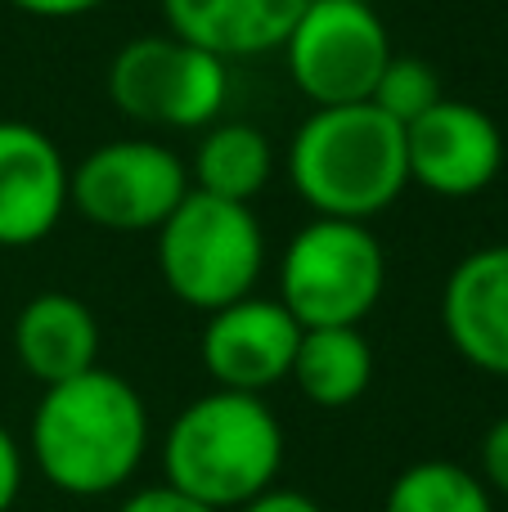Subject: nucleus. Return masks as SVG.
Here are the masks:
<instances>
[{"mask_svg":"<svg viewBox=\"0 0 508 512\" xmlns=\"http://www.w3.org/2000/svg\"><path fill=\"white\" fill-rule=\"evenodd\" d=\"M275 176V144L252 122H212L194 144L189 185L198 194L252 203Z\"/></svg>","mask_w":508,"mask_h":512,"instance_id":"nucleus-16","label":"nucleus"},{"mask_svg":"<svg viewBox=\"0 0 508 512\" xmlns=\"http://www.w3.org/2000/svg\"><path fill=\"white\" fill-rule=\"evenodd\" d=\"M72 167L32 122H0V248H32L59 230L68 212Z\"/></svg>","mask_w":508,"mask_h":512,"instance_id":"nucleus-11","label":"nucleus"},{"mask_svg":"<svg viewBox=\"0 0 508 512\" xmlns=\"http://www.w3.org/2000/svg\"><path fill=\"white\" fill-rule=\"evenodd\" d=\"M302 342V324L288 315L279 297H248L212 310L198 337V360L212 387L266 396L270 387L288 382L293 355Z\"/></svg>","mask_w":508,"mask_h":512,"instance_id":"nucleus-10","label":"nucleus"},{"mask_svg":"<svg viewBox=\"0 0 508 512\" xmlns=\"http://www.w3.org/2000/svg\"><path fill=\"white\" fill-rule=\"evenodd\" d=\"M441 328L464 364L508 378V243L468 252L441 288Z\"/></svg>","mask_w":508,"mask_h":512,"instance_id":"nucleus-12","label":"nucleus"},{"mask_svg":"<svg viewBox=\"0 0 508 512\" xmlns=\"http://www.w3.org/2000/svg\"><path fill=\"white\" fill-rule=\"evenodd\" d=\"M405 167L437 198H477L504 171V131L482 104L441 95L405 126Z\"/></svg>","mask_w":508,"mask_h":512,"instance_id":"nucleus-9","label":"nucleus"},{"mask_svg":"<svg viewBox=\"0 0 508 512\" xmlns=\"http://www.w3.org/2000/svg\"><path fill=\"white\" fill-rule=\"evenodd\" d=\"M158 274L189 310H212L257 292L266 270V230L252 203H230L189 189L180 207L153 230Z\"/></svg>","mask_w":508,"mask_h":512,"instance_id":"nucleus-4","label":"nucleus"},{"mask_svg":"<svg viewBox=\"0 0 508 512\" xmlns=\"http://www.w3.org/2000/svg\"><path fill=\"white\" fill-rule=\"evenodd\" d=\"M27 450L54 490L104 499L126 490L149 454V409L122 373L95 369L45 387L36 400Z\"/></svg>","mask_w":508,"mask_h":512,"instance_id":"nucleus-1","label":"nucleus"},{"mask_svg":"<svg viewBox=\"0 0 508 512\" xmlns=\"http://www.w3.org/2000/svg\"><path fill=\"white\" fill-rule=\"evenodd\" d=\"M387 288V252L365 221H306L279 252V292L302 328H360Z\"/></svg>","mask_w":508,"mask_h":512,"instance_id":"nucleus-5","label":"nucleus"},{"mask_svg":"<svg viewBox=\"0 0 508 512\" xmlns=\"http://www.w3.org/2000/svg\"><path fill=\"white\" fill-rule=\"evenodd\" d=\"M108 99L135 126L207 131L230 99V72L212 50L171 32L131 36L108 59Z\"/></svg>","mask_w":508,"mask_h":512,"instance_id":"nucleus-6","label":"nucleus"},{"mask_svg":"<svg viewBox=\"0 0 508 512\" xmlns=\"http://www.w3.org/2000/svg\"><path fill=\"white\" fill-rule=\"evenodd\" d=\"M14 355L41 387L68 382L99 364V319L72 292H36L14 319Z\"/></svg>","mask_w":508,"mask_h":512,"instance_id":"nucleus-14","label":"nucleus"},{"mask_svg":"<svg viewBox=\"0 0 508 512\" xmlns=\"http://www.w3.org/2000/svg\"><path fill=\"white\" fill-rule=\"evenodd\" d=\"M351 5H378V0H351Z\"/></svg>","mask_w":508,"mask_h":512,"instance_id":"nucleus-24","label":"nucleus"},{"mask_svg":"<svg viewBox=\"0 0 508 512\" xmlns=\"http://www.w3.org/2000/svg\"><path fill=\"white\" fill-rule=\"evenodd\" d=\"M392 54L378 5L351 0H311L284 41L288 77L315 108L369 104Z\"/></svg>","mask_w":508,"mask_h":512,"instance_id":"nucleus-8","label":"nucleus"},{"mask_svg":"<svg viewBox=\"0 0 508 512\" xmlns=\"http://www.w3.org/2000/svg\"><path fill=\"white\" fill-rule=\"evenodd\" d=\"M306 5L311 0H162V18L171 36L203 45L230 63L284 50Z\"/></svg>","mask_w":508,"mask_h":512,"instance_id":"nucleus-13","label":"nucleus"},{"mask_svg":"<svg viewBox=\"0 0 508 512\" xmlns=\"http://www.w3.org/2000/svg\"><path fill=\"white\" fill-rule=\"evenodd\" d=\"M284 468V423L266 396L212 387L189 400L162 436V481L216 512L270 490Z\"/></svg>","mask_w":508,"mask_h":512,"instance_id":"nucleus-2","label":"nucleus"},{"mask_svg":"<svg viewBox=\"0 0 508 512\" xmlns=\"http://www.w3.org/2000/svg\"><path fill=\"white\" fill-rule=\"evenodd\" d=\"M23 477H27V454L18 445V436L0 423V512H9L23 495Z\"/></svg>","mask_w":508,"mask_h":512,"instance_id":"nucleus-21","label":"nucleus"},{"mask_svg":"<svg viewBox=\"0 0 508 512\" xmlns=\"http://www.w3.org/2000/svg\"><path fill=\"white\" fill-rule=\"evenodd\" d=\"M288 185L315 216L374 221L410 189L405 126L374 104L315 108L288 140Z\"/></svg>","mask_w":508,"mask_h":512,"instance_id":"nucleus-3","label":"nucleus"},{"mask_svg":"<svg viewBox=\"0 0 508 512\" xmlns=\"http://www.w3.org/2000/svg\"><path fill=\"white\" fill-rule=\"evenodd\" d=\"M189 162L162 140H104L72 167L68 203L95 230L153 234L189 194Z\"/></svg>","mask_w":508,"mask_h":512,"instance_id":"nucleus-7","label":"nucleus"},{"mask_svg":"<svg viewBox=\"0 0 508 512\" xmlns=\"http://www.w3.org/2000/svg\"><path fill=\"white\" fill-rule=\"evenodd\" d=\"M288 382L315 409H351L374 382V346L360 328H302Z\"/></svg>","mask_w":508,"mask_h":512,"instance_id":"nucleus-15","label":"nucleus"},{"mask_svg":"<svg viewBox=\"0 0 508 512\" xmlns=\"http://www.w3.org/2000/svg\"><path fill=\"white\" fill-rule=\"evenodd\" d=\"M441 95H446V90H441V77L428 59H419V54H392L374 86V95H369V104H374L378 113H387L392 122L410 126L414 117L428 113Z\"/></svg>","mask_w":508,"mask_h":512,"instance_id":"nucleus-18","label":"nucleus"},{"mask_svg":"<svg viewBox=\"0 0 508 512\" xmlns=\"http://www.w3.org/2000/svg\"><path fill=\"white\" fill-rule=\"evenodd\" d=\"M383 512H495V495L455 459H423L396 472Z\"/></svg>","mask_w":508,"mask_h":512,"instance_id":"nucleus-17","label":"nucleus"},{"mask_svg":"<svg viewBox=\"0 0 508 512\" xmlns=\"http://www.w3.org/2000/svg\"><path fill=\"white\" fill-rule=\"evenodd\" d=\"M234 512H324V508H320V499H311L306 490L270 486V490H261L257 499H248V504L234 508Z\"/></svg>","mask_w":508,"mask_h":512,"instance_id":"nucleus-22","label":"nucleus"},{"mask_svg":"<svg viewBox=\"0 0 508 512\" xmlns=\"http://www.w3.org/2000/svg\"><path fill=\"white\" fill-rule=\"evenodd\" d=\"M117 512H216L207 504H198V499L180 495L176 486H167V481H158V486H144L135 490V495H126Z\"/></svg>","mask_w":508,"mask_h":512,"instance_id":"nucleus-20","label":"nucleus"},{"mask_svg":"<svg viewBox=\"0 0 508 512\" xmlns=\"http://www.w3.org/2000/svg\"><path fill=\"white\" fill-rule=\"evenodd\" d=\"M477 477L486 481L491 495L508 499V414L495 418L482 432V445H477Z\"/></svg>","mask_w":508,"mask_h":512,"instance_id":"nucleus-19","label":"nucleus"},{"mask_svg":"<svg viewBox=\"0 0 508 512\" xmlns=\"http://www.w3.org/2000/svg\"><path fill=\"white\" fill-rule=\"evenodd\" d=\"M14 5L18 14H32V18H50V23H63V18H81V14H95L104 0H5Z\"/></svg>","mask_w":508,"mask_h":512,"instance_id":"nucleus-23","label":"nucleus"}]
</instances>
